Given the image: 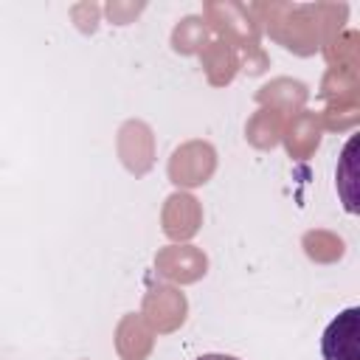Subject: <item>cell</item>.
Returning <instances> with one entry per match:
<instances>
[{
	"instance_id": "obj_1",
	"label": "cell",
	"mask_w": 360,
	"mask_h": 360,
	"mask_svg": "<svg viewBox=\"0 0 360 360\" xmlns=\"http://www.w3.org/2000/svg\"><path fill=\"white\" fill-rule=\"evenodd\" d=\"M262 31L284 51L295 56H315L323 42V31L315 14V3H250L248 6Z\"/></svg>"
},
{
	"instance_id": "obj_2",
	"label": "cell",
	"mask_w": 360,
	"mask_h": 360,
	"mask_svg": "<svg viewBox=\"0 0 360 360\" xmlns=\"http://www.w3.org/2000/svg\"><path fill=\"white\" fill-rule=\"evenodd\" d=\"M208 25V31L217 34V39L228 42L236 51L253 48L262 39V28L253 17V11L245 3L236 0H208L200 14Z\"/></svg>"
},
{
	"instance_id": "obj_3",
	"label": "cell",
	"mask_w": 360,
	"mask_h": 360,
	"mask_svg": "<svg viewBox=\"0 0 360 360\" xmlns=\"http://www.w3.org/2000/svg\"><path fill=\"white\" fill-rule=\"evenodd\" d=\"M217 172V149L214 143L202 141V138H191V141H183L172 158H169V166H166V174L169 180L186 191V188H197V186H205Z\"/></svg>"
},
{
	"instance_id": "obj_4",
	"label": "cell",
	"mask_w": 360,
	"mask_h": 360,
	"mask_svg": "<svg viewBox=\"0 0 360 360\" xmlns=\"http://www.w3.org/2000/svg\"><path fill=\"white\" fill-rule=\"evenodd\" d=\"M115 155L129 174H135V177L149 174L155 166V155H158L152 127L141 118L124 121L115 135Z\"/></svg>"
},
{
	"instance_id": "obj_5",
	"label": "cell",
	"mask_w": 360,
	"mask_h": 360,
	"mask_svg": "<svg viewBox=\"0 0 360 360\" xmlns=\"http://www.w3.org/2000/svg\"><path fill=\"white\" fill-rule=\"evenodd\" d=\"M141 315L158 335L177 332L188 318V301L174 284H158L152 287L141 301Z\"/></svg>"
},
{
	"instance_id": "obj_6",
	"label": "cell",
	"mask_w": 360,
	"mask_h": 360,
	"mask_svg": "<svg viewBox=\"0 0 360 360\" xmlns=\"http://www.w3.org/2000/svg\"><path fill=\"white\" fill-rule=\"evenodd\" d=\"M155 270L163 278H169L174 287L194 284V281H200L208 273V256L197 245H188V242L177 245V242H172L166 248H158Z\"/></svg>"
},
{
	"instance_id": "obj_7",
	"label": "cell",
	"mask_w": 360,
	"mask_h": 360,
	"mask_svg": "<svg viewBox=\"0 0 360 360\" xmlns=\"http://www.w3.org/2000/svg\"><path fill=\"white\" fill-rule=\"evenodd\" d=\"M202 228V205L194 194L188 191H174L163 200L160 208V231L172 242H188L200 233Z\"/></svg>"
},
{
	"instance_id": "obj_8",
	"label": "cell",
	"mask_w": 360,
	"mask_h": 360,
	"mask_svg": "<svg viewBox=\"0 0 360 360\" xmlns=\"http://www.w3.org/2000/svg\"><path fill=\"white\" fill-rule=\"evenodd\" d=\"M360 307H346L321 335L323 360H360Z\"/></svg>"
},
{
	"instance_id": "obj_9",
	"label": "cell",
	"mask_w": 360,
	"mask_h": 360,
	"mask_svg": "<svg viewBox=\"0 0 360 360\" xmlns=\"http://www.w3.org/2000/svg\"><path fill=\"white\" fill-rule=\"evenodd\" d=\"M321 138H323V127H321L318 112L304 107V110H298L295 115L287 118L281 143H284V149H287V155L292 160H307V158H312L318 152Z\"/></svg>"
},
{
	"instance_id": "obj_10",
	"label": "cell",
	"mask_w": 360,
	"mask_h": 360,
	"mask_svg": "<svg viewBox=\"0 0 360 360\" xmlns=\"http://www.w3.org/2000/svg\"><path fill=\"white\" fill-rule=\"evenodd\" d=\"M112 343L121 360H146L155 349V329L146 323L141 312H127L115 323Z\"/></svg>"
},
{
	"instance_id": "obj_11",
	"label": "cell",
	"mask_w": 360,
	"mask_h": 360,
	"mask_svg": "<svg viewBox=\"0 0 360 360\" xmlns=\"http://www.w3.org/2000/svg\"><path fill=\"white\" fill-rule=\"evenodd\" d=\"M307 98H309V87L292 76H276L256 90V104L278 110L281 115H295L298 110H304Z\"/></svg>"
},
{
	"instance_id": "obj_12",
	"label": "cell",
	"mask_w": 360,
	"mask_h": 360,
	"mask_svg": "<svg viewBox=\"0 0 360 360\" xmlns=\"http://www.w3.org/2000/svg\"><path fill=\"white\" fill-rule=\"evenodd\" d=\"M200 62H202L205 82L211 87H228L236 79V73L242 70L239 51L222 39H208V45L200 51Z\"/></svg>"
},
{
	"instance_id": "obj_13",
	"label": "cell",
	"mask_w": 360,
	"mask_h": 360,
	"mask_svg": "<svg viewBox=\"0 0 360 360\" xmlns=\"http://www.w3.org/2000/svg\"><path fill=\"white\" fill-rule=\"evenodd\" d=\"M284 124H287V115L270 107H259L245 124V141L259 152H270L281 143Z\"/></svg>"
},
{
	"instance_id": "obj_14",
	"label": "cell",
	"mask_w": 360,
	"mask_h": 360,
	"mask_svg": "<svg viewBox=\"0 0 360 360\" xmlns=\"http://www.w3.org/2000/svg\"><path fill=\"white\" fill-rule=\"evenodd\" d=\"M301 248L307 253L309 262L315 264H335L346 256V242L343 236H338L335 231H326V228H312L301 236Z\"/></svg>"
},
{
	"instance_id": "obj_15",
	"label": "cell",
	"mask_w": 360,
	"mask_h": 360,
	"mask_svg": "<svg viewBox=\"0 0 360 360\" xmlns=\"http://www.w3.org/2000/svg\"><path fill=\"white\" fill-rule=\"evenodd\" d=\"M321 53H323L329 68L357 70V65H360V34L354 28H343L321 45Z\"/></svg>"
},
{
	"instance_id": "obj_16",
	"label": "cell",
	"mask_w": 360,
	"mask_h": 360,
	"mask_svg": "<svg viewBox=\"0 0 360 360\" xmlns=\"http://www.w3.org/2000/svg\"><path fill=\"white\" fill-rule=\"evenodd\" d=\"M208 25L200 14H186L172 28V51L180 56H200V51L208 45Z\"/></svg>"
},
{
	"instance_id": "obj_17",
	"label": "cell",
	"mask_w": 360,
	"mask_h": 360,
	"mask_svg": "<svg viewBox=\"0 0 360 360\" xmlns=\"http://www.w3.org/2000/svg\"><path fill=\"white\" fill-rule=\"evenodd\" d=\"M321 127L329 132H346L354 129L360 121V98H338L326 101V107L318 112Z\"/></svg>"
},
{
	"instance_id": "obj_18",
	"label": "cell",
	"mask_w": 360,
	"mask_h": 360,
	"mask_svg": "<svg viewBox=\"0 0 360 360\" xmlns=\"http://www.w3.org/2000/svg\"><path fill=\"white\" fill-rule=\"evenodd\" d=\"M321 98L338 101V98H360V79L357 70H343V68H329L321 79Z\"/></svg>"
},
{
	"instance_id": "obj_19",
	"label": "cell",
	"mask_w": 360,
	"mask_h": 360,
	"mask_svg": "<svg viewBox=\"0 0 360 360\" xmlns=\"http://www.w3.org/2000/svg\"><path fill=\"white\" fill-rule=\"evenodd\" d=\"M354 152H357V138H349L343 146L340 163H338V194L343 200V208L349 214H357V200H354Z\"/></svg>"
},
{
	"instance_id": "obj_20",
	"label": "cell",
	"mask_w": 360,
	"mask_h": 360,
	"mask_svg": "<svg viewBox=\"0 0 360 360\" xmlns=\"http://www.w3.org/2000/svg\"><path fill=\"white\" fill-rule=\"evenodd\" d=\"M146 8V3H129V0H110L104 6V14L110 17V22L115 25H129L141 11Z\"/></svg>"
},
{
	"instance_id": "obj_21",
	"label": "cell",
	"mask_w": 360,
	"mask_h": 360,
	"mask_svg": "<svg viewBox=\"0 0 360 360\" xmlns=\"http://www.w3.org/2000/svg\"><path fill=\"white\" fill-rule=\"evenodd\" d=\"M70 17H73V22H76V28H79V31L93 34V31L98 28L101 8H98L96 3H76V6L70 8Z\"/></svg>"
},
{
	"instance_id": "obj_22",
	"label": "cell",
	"mask_w": 360,
	"mask_h": 360,
	"mask_svg": "<svg viewBox=\"0 0 360 360\" xmlns=\"http://www.w3.org/2000/svg\"><path fill=\"white\" fill-rule=\"evenodd\" d=\"M239 62H242V68L250 73V76H256V73H262L267 65H270V59H267V53L262 51V45H253V48H245L242 51V56H239Z\"/></svg>"
},
{
	"instance_id": "obj_23",
	"label": "cell",
	"mask_w": 360,
	"mask_h": 360,
	"mask_svg": "<svg viewBox=\"0 0 360 360\" xmlns=\"http://www.w3.org/2000/svg\"><path fill=\"white\" fill-rule=\"evenodd\" d=\"M197 360H239L233 354H219V352H208V354H200Z\"/></svg>"
}]
</instances>
